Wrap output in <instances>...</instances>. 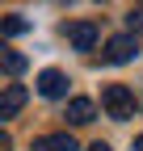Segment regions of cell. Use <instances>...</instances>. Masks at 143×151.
Segmentation results:
<instances>
[{"label":"cell","mask_w":143,"mask_h":151,"mask_svg":"<svg viewBox=\"0 0 143 151\" xmlns=\"http://www.w3.org/2000/svg\"><path fill=\"white\" fill-rule=\"evenodd\" d=\"M88 151H114V147H110V143H101V139H97L93 147H88Z\"/></svg>","instance_id":"cell-11"},{"label":"cell","mask_w":143,"mask_h":151,"mask_svg":"<svg viewBox=\"0 0 143 151\" xmlns=\"http://www.w3.org/2000/svg\"><path fill=\"white\" fill-rule=\"evenodd\" d=\"M126 25H131V34L143 38V9H131V13H126Z\"/></svg>","instance_id":"cell-10"},{"label":"cell","mask_w":143,"mask_h":151,"mask_svg":"<svg viewBox=\"0 0 143 151\" xmlns=\"http://www.w3.org/2000/svg\"><path fill=\"white\" fill-rule=\"evenodd\" d=\"M135 151H143V134H139V139H135Z\"/></svg>","instance_id":"cell-12"},{"label":"cell","mask_w":143,"mask_h":151,"mask_svg":"<svg viewBox=\"0 0 143 151\" xmlns=\"http://www.w3.org/2000/svg\"><path fill=\"white\" fill-rule=\"evenodd\" d=\"M21 105H25V88L21 84H4V92H0V118H17Z\"/></svg>","instance_id":"cell-6"},{"label":"cell","mask_w":143,"mask_h":151,"mask_svg":"<svg viewBox=\"0 0 143 151\" xmlns=\"http://www.w3.org/2000/svg\"><path fill=\"white\" fill-rule=\"evenodd\" d=\"M0 63H4L9 76H21V71H25V55H21V50H4V55H0Z\"/></svg>","instance_id":"cell-8"},{"label":"cell","mask_w":143,"mask_h":151,"mask_svg":"<svg viewBox=\"0 0 143 151\" xmlns=\"http://www.w3.org/2000/svg\"><path fill=\"white\" fill-rule=\"evenodd\" d=\"M101 105H105V113H110L114 122H126L135 113V92L126 84H105L101 88Z\"/></svg>","instance_id":"cell-1"},{"label":"cell","mask_w":143,"mask_h":151,"mask_svg":"<svg viewBox=\"0 0 143 151\" xmlns=\"http://www.w3.org/2000/svg\"><path fill=\"white\" fill-rule=\"evenodd\" d=\"M67 42L76 46V50H93L97 46V25L93 21H72L67 25Z\"/></svg>","instance_id":"cell-4"},{"label":"cell","mask_w":143,"mask_h":151,"mask_svg":"<svg viewBox=\"0 0 143 151\" xmlns=\"http://www.w3.org/2000/svg\"><path fill=\"white\" fill-rule=\"evenodd\" d=\"M38 92H42V97H51V101L67 97V76H63V71H55V67H46V71L38 76Z\"/></svg>","instance_id":"cell-3"},{"label":"cell","mask_w":143,"mask_h":151,"mask_svg":"<svg viewBox=\"0 0 143 151\" xmlns=\"http://www.w3.org/2000/svg\"><path fill=\"white\" fill-rule=\"evenodd\" d=\"M0 29H4V38H17V34H25V29H30V21L13 13V17H4V21H0Z\"/></svg>","instance_id":"cell-9"},{"label":"cell","mask_w":143,"mask_h":151,"mask_svg":"<svg viewBox=\"0 0 143 151\" xmlns=\"http://www.w3.org/2000/svg\"><path fill=\"white\" fill-rule=\"evenodd\" d=\"M34 151H76V139L72 134H42V139H34Z\"/></svg>","instance_id":"cell-7"},{"label":"cell","mask_w":143,"mask_h":151,"mask_svg":"<svg viewBox=\"0 0 143 151\" xmlns=\"http://www.w3.org/2000/svg\"><path fill=\"white\" fill-rule=\"evenodd\" d=\"M135 55H139L135 34H122V38H110L105 42V63H131Z\"/></svg>","instance_id":"cell-2"},{"label":"cell","mask_w":143,"mask_h":151,"mask_svg":"<svg viewBox=\"0 0 143 151\" xmlns=\"http://www.w3.org/2000/svg\"><path fill=\"white\" fill-rule=\"evenodd\" d=\"M101 4H105V0H101Z\"/></svg>","instance_id":"cell-13"},{"label":"cell","mask_w":143,"mask_h":151,"mask_svg":"<svg viewBox=\"0 0 143 151\" xmlns=\"http://www.w3.org/2000/svg\"><path fill=\"white\" fill-rule=\"evenodd\" d=\"M93 113H97V105L88 101V97H72V101H67V113H63V118H67L72 126H88V122H93Z\"/></svg>","instance_id":"cell-5"}]
</instances>
